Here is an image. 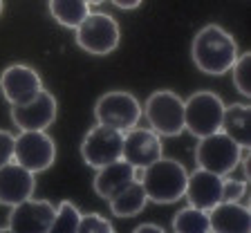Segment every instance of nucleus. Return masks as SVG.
Masks as SVG:
<instances>
[{
  "mask_svg": "<svg viewBox=\"0 0 251 233\" xmlns=\"http://www.w3.org/2000/svg\"><path fill=\"white\" fill-rule=\"evenodd\" d=\"M34 188H36V177L25 166L14 159L0 166V204L16 207L34 195Z\"/></svg>",
  "mask_w": 251,
  "mask_h": 233,
  "instance_id": "14",
  "label": "nucleus"
},
{
  "mask_svg": "<svg viewBox=\"0 0 251 233\" xmlns=\"http://www.w3.org/2000/svg\"><path fill=\"white\" fill-rule=\"evenodd\" d=\"M162 157V141L159 135L148 128H130L124 135V148H121V159L128 161L135 168H146L152 161Z\"/></svg>",
  "mask_w": 251,
  "mask_h": 233,
  "instance_id": "13",
  "label": "nucleus"
},
{
  "mask_svg": "<svg viewBox=\"0 0 251 233\" xmlns=\"http://www.w3.org/2000/svg\"><path fill=\"white\" fill-rule=\"evenodd\" d=\"M56 119V99L41 90L29 101L11 105V121L21 130H47Z\"/></svg>",
  "mask_w": 251,
  "mask_h": 233,
  "instance_id": "10",
  "label": "nucleus"
},
{
  "mask_svg": "<svg viewBox=\"0 0 251 233\" xmlns=\"http://www.w3.org/2000/svg\"><path fill=\"white\" fill-rule=\"evenodd\" d=\"M94 117H97V124H103L119 130V132H126V130L135 128L137 121L141 119V105L130 92L115 90V92L103 94L97 101Z\"/></svg>",
  "mask_w": 251,
  "mask_h": 233,
  "instance_id": "7",
  "label": "nucleus"
},
{
  "mask_svg": "<svg viewBox=\"0 0 251 233\" xmlns=\"http://www.w3.org/2000/svg\"><path fill=\"white\" fill-rule=\"evenodd\" d=\"M97 177H94V193L103 200H110L112 195L126 188L130 181L137 180V168L130 166L128 161L117 159L112 164H105L97 168Z\"/></svg>",
  "mask_w": 251,
  "mask_h": 233,
  "instance_id": "17",
  "label": "nucleus"
},
{
  "mask_svg": "<svg viewBox=\"0 0 251 233\" xmlns=\"http://www.w3.org/2000/svg\"><path fill=\"white\" fill-rule=\"evenodd\" d=\"M56 159V144L45 130H21L14 139V161L25 166L27 171L36 173L47 171Z\"/></svg>",
  "mask_w": 251,
  "mask_h": 233,
  "instance_id": "8",
  "label": "nucleus"
},
{
  "mask_svg": "<svg viewBox=\"0 0 251 233\" xmlns=\"http://www.w3.org/2000/svg\"><path fill=\"white\" fill-rule=\"evenodd\" d=\"M85 2H88V5H101L103 0H85Z\"/></svg>",
  "mask_w": 251,
  "mask_h": 233,
  "instance_id": "29",
  "label": "nucleus"
},
{
  "mask_svg": "<svg viewBox=\"0 0 251 233\" xmlns=\"http://www.w3.org/2000/svg\"><path fill=\"white\" fill-rule=\"evenodd\" d=\"M191 56L200 72L220 77L229 72L238 58V45L229 31H225L220 25H206L195 34Z\"/></svg>",
  "mask_w": 251,
  "mask_h": 233,
  "instance_id": "1",
  "label": "nucleus"
},
{
  "mask_svg": "<svg viewBox=\"0 0 251 233\" xmlns=\"http://www.w3.org/2000/svg\"><path fill=\"white\" fill-rule=\"evenodd\" d=\"M119 9H126V11H130V9H137V7L141 5V0H112Z\"/></svg>",
  "mask_w": 251,
  "mask_h": 233,
  "instance_id": "28",
  "label": "nucleus"
},
{
  "mask_svg": "<svg viewBox=\"0 0 251 233\" xmlns=\"http://www.w3.org/2000/svg\"><path fill=\"white\" fill-rule=\"evenodd\" d=\"M78 233H112V224L110 220L101 218L99 213H88V215H81L78 220Z\"/></svg>",
  "mask_w": 251,
  "mask_h": 233,
  "instance_id": "24",
  "label": "nucleus"
},
{
  "mask_svg": "<svg viewBox=\"0 0 251 233\" xmlns=\"http://www.w3.org/2000/svg\"><path fill=\"white\" fill-rule=\"evenodd\" d=\"M50 14L58 25L76 29L90 14V5L85 0H50Z\"/></svg>",
  "mask_w": 251,
  "mask_h": 233,
  "instance_id": "20",
  "label": "nucleus"
},
{
  "mask_svg": "<svg viewBox=\"0 0 251 233\" xmlns=\"http://www.w3.org/2000/svg\"><path fill=\"white\" fill-rule=\"evenodd\" d=\"M135 233H164V229L159 227V224H141V227H135Z\"/></svg>",
  "mask_w": 251,
  "mask_h": 233,
  "instance_id": "27",
  "label": "nucleus"
},
{
  "mask_svg": "<svg viewBox=\"0 0 251 233\" xmlns=\"http://www.w3.org/2000/svg\"><path fill=\"white\" fill-rule=\"evenodd\" d=\"M43 90V81L38 77V72L29 65H23V63H14L9 68L2 70L0 74V92L2 97L9 101L11 105L25 104L29 101L36 92Z\"/></svg>",
  "mask_w": 251,
  "mask_h": 233,
  "instance_id": "12",
  "label": "nucleus"
},
{
  "mask_svg": "<svg viewBox=\"0 0 251 233\" xmlns=\"http://www.w3.org/2000/svg\"><path fill=\"white\" fill-rule=\"evenodd\" d=\"M233 85L245 99H251V54L245 52L233 61Z\"/></svg>",
  "mask_w": 251,
  "mask_h": 233,
  "instance_id": "23",
  "label": "nucleus"
},
{
  "mask_svg": "<svg viewBox=\"0 0 251 233\" xmlns=\"http://www.w3.org/2000/svg\"><path fill=\"white\" fill-rule=\"evenodd\" d=\"M151 130L162 137H177L184 132V101L171 90L152 92L144 108Z\"/></svg>",
  "mask_w": 251,
  "mask_h": 233,
  "instance_id": "5",
  "label": "nucleus"
},
{
  "mask_svg": "<svg viewBox=\"0 0 251 233\" xmlns=\"http://www.w3.org/2000/svg\"><path fill=\"white\" fill-rule=\"evenodd\" d=\"M222 114H225V104L218 94L209 90L195 92L184 101V130H188L198 139L220 132Z\"/></svg>",
  "mask_w": 251,
  "mask_h": 233,
  "instance_id": "3",
  "label": "nucleus"
},
{
  "mask_svg": "<svg viewBox=\"0 0 251 233\" xmlns=\"http://www.w3.org/2000/svg\"><path fill=\"white\" fill-rule=\"evenodd\" d=\"M119 38V25L108 14H88L76 27L78 47L94 56H105V54L115 52Z\"/></svg>",
  "mask_w": 251,
  "mask_h": 233,
  "instance_id": "6",
  "label": "nucleus"
},
{
  "mask_svg": "<svg viewBox=\"0 0 251 233\" xmlns=\"http://www.w3.org/2000/svg\"><path fill=\"white\" fill-rule=\"evenodd\" d=\"M141 186L151 202L155 204H173L184 197L186 188V168L177 159L159 157L151 166L141 168Z\"/></svg>",
  "mask_w": 251,
  "mask_h": 233,
  "instance_id": "2",
  "label": "nucleus"
},
{
  "mask_svg": "<svg viewBox=\"0 0 251 233\" xmlns=\"http://www.w3.org/2000/svg\"><path fill=\"white\" fill-rule=\"evenodd\" d=\"M78 220H81V213L74 207L72 202H61L56 207V213H54L52 227H50V233H76L78 229Z\"/></svg>",
  "mask_w": 251,
  "mask_h": 233,
  "instance_id": "22",
  "label": "nucleus"
},
{
  "mask_svg": "<svg viewBox=\"0 0 251 233\" xmlns=\"http://www.w3.org/2000/svg\"><path fill=\"white\" fill-rule=\"evenodd\" d=\"M247 193V181L233 180V177H222V202H240Z\"/></svg>",
  "mask_w": 251,
  "mask_h": 233,
  "instance_id": "25",
  "label": "nucleus"
},
{
  "mask_svg": "<svg viewBox=\"0 0 251 233\" xmlns=\"http://www.w3.org/2000/svg\"><path fill=\"white\" fill-rule=\"evenodd\" d=\"M173 231L175 233H211L209 211L198 208V207L182 208L173 218Z\"/></svg>",
  "mask_w": 251,
  "mask_h": 233,
  "instance_id": "21",
  "label": "nucleus"
},
{
  "mask_svg": "<svg viewBox=\"0 0 251 233\" xmlns=\"http://www.w3.org/2000/svg\"><path fill=\"white\" fill-rule=\"evenodd\" d=\"M121 148H124V132L110 128V126L97 124L81 144V157L88 166L101 168L105 164L121 159Z\"/></svg>",
  "mask_w": 251,
  "mask_h": 233,
  "instance_id": "9",
  "label": "nucleus"
},
{
  "mask_svg": "<svg viewBox=\"0 0 251 233\" xmlns=\"http://www.w3.org/2000/svg\"><path fill=\"white\" fill-rule=\"evenodd\" d=\"M184 195L188 197L191 207L211 211L215 204L222 202V177L204 171V168H198L191 175H186Z\"/></svg>",
  "mask_w": 251,
  "mask_h": 233,
  "instance_id": "15",
  "label": "nucleus"
},
{
  "mask_svg": "<svg viewBox=\"0 0 251 233\" xmlns=\"http://www.w3.org/2000/svg\"><path fill=\"white\" fill-rule=\"evenodd\" d=\"M110 202V211L115 213L117 218H135L144 211L146 207L148 197L144 193V186H141V181H130L126 188H121L117 195H112L108 200Z\"/></svg>",
  "mask_w": 251,
  "mask_h": 233,
  "instance_id": "19",
  "label": "nucleus"
},
{
  "mask_svg": "<svg viewBox=\"0 0 251 233\" xmlns=\"http://www.w3.org/2000/svg\"><path fill=\"white\" fill-rule=\"evenodd\" d=\"M56 207L47 200H31L16 204L9 213V231L16 233H50Z\"/></svg>",
  "mask_w": 251,
  "mask_h": 233,
  "instance_id": "11",
  "label": "nucleus"
},
{
  "mask_svg": "<svg viewBox=\"0 0 251 233\" xmlns=\"http://www.w3.org/2000/svg\"><path fill=\"white\" fill-rule=\"evenodd\" d=\"M14 139L16 137L7 130H0V166L9 164L14 159Z\"/></svg>",
  "mask_w": 251,
  "mask_h": 233,
  "instance_id": "26",
  "label": "nucleus"
},
{
  "mask_svg": "<svg viewBox=\"0 0 251 233\" xmlns=\"http://www.w3.org/2000/svg\"><path fill=\"white\" fill-rule=\"evenodd\" d=\"M209 222L215 233H249L251 213L240 202H220L209 211Z\"/></svg>",
  "mask_w": 251,
  "mask_h": 233,
  "instance_id": "16",
  "label": "nucleus"
},
{
  "mask_svg": "<svg viewBox=\"0 0 251 233\" xmlns=\"http://www.w3.org/2000/svg\"><path fill=\"white\" fill-rule=\"evenodd\" d=\"M220 132H225L226 137H231L240 148H249L251 146V108L249 105L233 104L229 108L225 105Z\"/></svg>",
  "mask_w": 251,
  "mask_h": 233,
  "instance_id": "18",
  "label": "nucleus"
},
{
  "mask_svg": "<svg viewBox=\"0 0 251 233\" xmlns=\"http://www.w3.org/2000/svg\"><path fill=\"white\" fill-rule=\"evenodd\" d=\"M0 14H2V0H0Z\"/></svg>",
  "mask_w": 251,
  "mask_h": 233,
  "instance_id": "30",
  "label": "nucleus"
},
{
  "mask_svg": "<svg viewBox=\"0 0 251 233\" xmlns=\"http://www.w3.org/2000/svg\"><path fill=\"white\" fill-rule=\"evenodd\" d=\"M242 151L245 148H240L225 132H213V135L200 139L198 148H195V161H198V168L225 177L238 168L242 159Z\"/></svg>",
  "mask_w": 251,
  "mask_h": 233,
  "instance_id": "4",
  "label": "nucleus"
}]
</instances>
